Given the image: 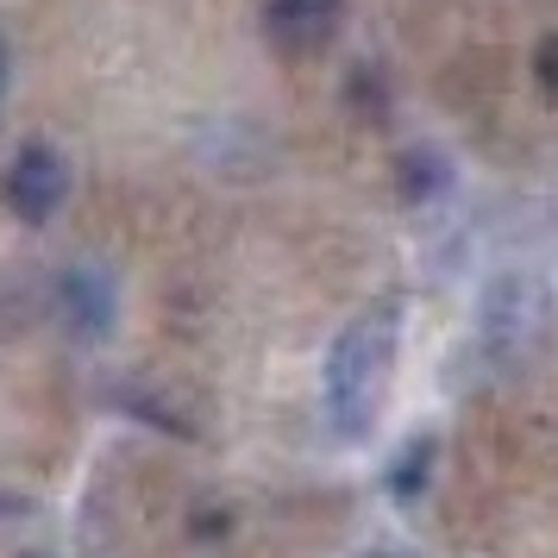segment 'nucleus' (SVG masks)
I'll return each instance as SVG.
<instances>
[{
	"instance_id": "obj_1",
	"label": "nucleus",
	"mask_w": 558,
	"mask_h": 558,
	"mask_svg": "<svg viewBox=\"0 0 558 558\" xmlns=\"http://www.w3.org/2000/svg\"><path fill=\"white\" fill-rule=\"evenodd\" d=\"M396 345H402V307L396 302L364 307L352 327L332 339L327 371H320V402H327V421L339 439L371 433L383 389H389V371H396Z\"/></svg>"
},
{
	"instance_id": "obj_2",
	"label": "nucleus",
	"mask_w": 558,
	"mask_h": 558,
	"mask_svg": "<svg viewBox=\"0 0 558 558\" xmlns=\"http://www.w3.org/2000/svg\"><path fill=\"white\" fill-rule=\"evenodd\" d=\"M553 289L546 277L533 270H502V277L483 289V307H477V345L496 364H527L546 339H553Z\"/></svg>"
},
{
	"instance_id": "obj_3",
	"label": "nucleus",
	"mask_w": 558,
	"mask_h": 558,
	"mask_svg": "<svg viewBox=\"0 0 558 558\" xmlns=\"http://www.w3.org/2000/svg\"><path fill=\"white\" fill-rule=\"evenodd\" d=\"M63 189H70V170L51 145H26V151L7 163V207L26 220V227H45L57 207H63Z\"/></svg>"
},
{
	"instance_id": "obj_4",
	"label": "nucleus",
	"mask_w": 558,
	"mask_h": 558,
	"mask_svg": "<svg viewBox=\"0 0 558 558\" xmlns=\"http://www.w3.org/2000/svg\"><path fill=\"white\" fill-rule=\"evenodd\" d=\"M257 20H264V38H270L277 51L307 57V51H320L332 32H339L345 0H264Z\"/></svg>"
},
{
	"instance_id": "obj_5",
	"label": "nucleus",
	"mask_w": 558,
	"mask_h": 558,
	"mask_svg": "<svg viewBox=\"0 0 558 558\" xmlns=\"http://www.w3.org/2000/svg\"><path fill=\"white\" fill-rule=\"evenodd\" d=\"M63 314H70V327L82 339H101L113 327V289H107L95 270H70L63 277Z\"/></svg>"
},
{
	"instance_id": "obj_6",
	"label": "nucleus",
	"mask_w": 558,
	"mask_h": 558,
	"mask_svg": "<svg viewBox=\"0 0 558 558\" xmlns=\"http://www.w3.org/2000/svg\"><path fill=\"white\" fill-rule=\"evenodd\" d=\"M427 464H433V439H408L402 458L389 464V496H396V502H414V496L427 489Z\"/></svg>"
},
{
	"instance_id": "obj_7",
	"label": "nucleus",
	"mask_w": 558,
	"mask_h": 558,
	"mask_svg": "<svg viewBox=\"0 0 558 558\" xmlns=\"http://www.w3.org/2000/svg\"><path fill=\"white\" fill-rule=\"evenodd\" d=\"M533 82H539L546 101H558V38H546V45L533 51Z\"/></svg>"
},
{
	"instance_id": "obj_8",
	"label": "nucleus",
	"mask_w": 558,
	"mask_h": 558,
	"mask_svg": "<svg viewBox=\"0 0 558 558\" xmlns=\"http://www.w3.org/2000/svg\"><path fill=\"white\" fill-rule=\"evenodd\" d=\"M0 88H7V45H0Z\"/></svg>"
},
{
	"instance_id": "obj_9",
	"label": "nucleus",
	"mask_w": 558,
	"mask_h": 558,
	"mask_svg": "<svg viewBox=\"0 0 558 558\" xmlns=\"http://www.w3.org/2000/svg\"><path fill=\"white\" fill-rule=\"evenodd\" d=\"M371 558H414V553H371Z\"/></svg>"
}]
</instances>
